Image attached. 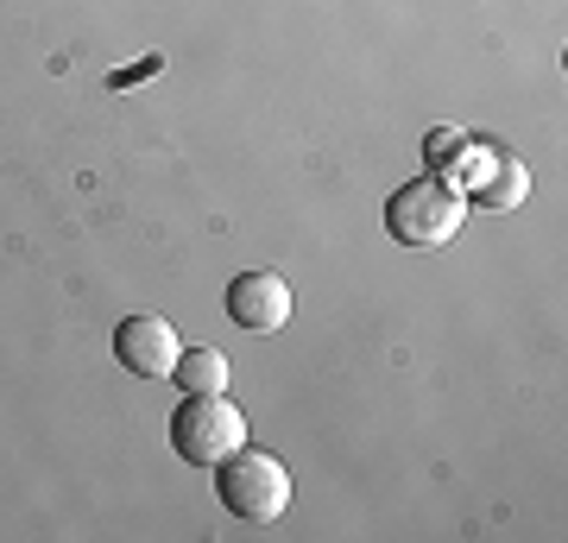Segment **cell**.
Instances as JSON below:
<instances>
[{"label":"cell","instance_id":"6da1fadb","mask_svg":"<svg viewBox=\"0 0 568 543\" xmlns=\"http://www.w3.org/2000/svg\"><path fill=\"white\" fill-rule=\"evenodd\" d=\"M467 209H474V202H467L448 178H417V183H405V190L386 202V234L398 247L436 253V247H448L455 234H462Z\"/></svg>","mask_w":568,"mask_h":543},{"label":"cell","instance_id":"7a4b0ae2","mask_svg":"<svg viewBox=\"0 0 568 543\" xmlns=\"http://www.w3.org/2000/svg\"><path fill=\"white\" fill-rule=\"evenodd\" d=\"M215 500L246 524H272L291 505V467L272 455V449H234L215 462Z\"/></svg>","mask_w":568,"mask_h":543},{"label":"cell","instance_id":"3957f363","mask_svg":"<svg viewBox=\"0 0 568 543\" xmlns=\"http://www.w3.org/2000/svg\"><path fill=\"white\" fill-rule=\"evenodd\" d=\"M246 443L241 404H227V392H183V404L171 411V449L190 467H215L222 455Z\"/></svg>","mask_w":568,"mask_h":543},{"label":"cell","instance_id":"277c9868","mask_svg":"<svg viewBox=\"0 0 568 543\" xmlns=\"http://www.w3.org/2000/svg\"><path fill=\"white\" fill-rule=\"evenodd\" d=\"M183 342H178V329L164 316H126L121 329H114V361L126 366V373H140V380H164L171 366H178Z\"/></svg>","mask_w":568,"mask_h":543},{"label":"cell","instance_id":"5b68a950","mask_svg":"<svg viewBox=\"0 0 568 543\" xmlns=\"http://www.w3.org/2000/svg\"><path fill=\"white\" fill-rule=\"evenodd\" d=\"M227 322L246 329V335H272L291 322V284L278 272H241L227 284Z\"/></svg>","mask_w":568,"mask_h":543},{"label":"cell","instance_id":"8992f818","mask_svg":"<svg viewBox=\"0 0 568 543\" xmlns=\"http://www.w3.org/2000/svg\"><path fill=\"white\" fill-rule=\"evenodd\" d=\"M530 197V171L511 152H493L487 164H480V190L467 202H480V209H518V202Z\"/></svg>","mask_w":568,"mask_h":543},{"label":"cell","instance_id":"52a82bcc","mask_svg":"<svg viewBox=\"0 0 568 543\" xmlns=\"http://www.w3.org/2000/svg\"><path fill=\"white\" fill-rule=\"evenodd\" d=\"M171 380L183 392H227V354L222 348H183L178 366H171Z\"/></svg>","mask_w":568,"mask_h":543},{"label":"cell","instance_id":"ba28073f","mask_svg":"<svg viewBox=\"0 0 568 543\" xmlns=\"http://www.w3.org/2000/svg\"><path fill=\"white\" fill-rule=\"evenodd\" d=\"M424 159L436 164V171H448V164H462L467 159V133H455V127H436L424 140Z\"/></svg>","mask_w":568,"mask_h":543}]
</instances>
